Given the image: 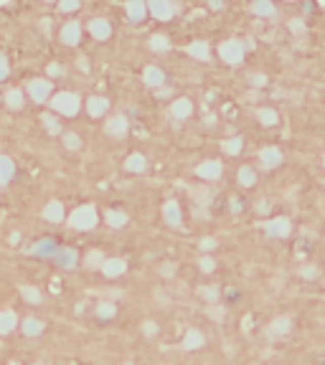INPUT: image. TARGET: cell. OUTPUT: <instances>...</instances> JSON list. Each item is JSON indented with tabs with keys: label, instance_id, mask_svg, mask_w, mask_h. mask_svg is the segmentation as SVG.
Masks as SVG:
<instances>
[{
	"label": "cell",
	"instance_id": "51",
	"mask_svg": "<svg viewBox=\"0 0 325 365\" xmlns=\"http://www.w3.org/2000/svg\"><path fill=\"white\" fill-rule=\"evenodd\" d=\"M302 274H305V277H315V274H317V271H315V269H312V266H305V269H302Z\"/></svg>",
	"mask_w": 325,
	"mask_h": 365
},
{
	"label": "cell",
	"instance_id": "11",
	"mask_svg": "<svg viewBox=\"0 0 325 365\" xmlns=\"http://www.w3.org/2000/svg\"><path fill=\"white\" fill-rule=\"evenodd\" d=\"M31 254H36V256H54V254H59V244L54 239H44V241H38L31 249Z\"/></svg>",
	"mask_w": 325,
	"mask_h": 365
},
{
	"label": "cell",
	"instance_id": "23",
	"mask_svg": "<svg viewBox=\"0 0 325 365\" xmlns=\"http://www.w3.org/2000/svg\"><path fill=\"white\" fill-rule=\"evenodd\" d=\"M201 345H204V335H201L198 330H188L186 337H183V347H186V350H196V347H201Z\"/></svg>",
	"mask_w": 325,
	"mask_h": 365
},
{
	"label": "cell",
	"instance_id": "17",
	"mask_svg": "<svg viewBox=\"0 0 325 365\" xmlns=\"http://www.w3.org/2000/svg\"><path fill=\"white\" fill-rule=\"evenodd\" d=\"M173 117H178V119H186V117H191V112H193V104H191V99H178V102H173Z\"/></svg>",
	"mask_w": 325,
	"mask_h": 365
},
{
	"label": "cell",
	"instance_id": "52",
	"mask_svg": "<svg viewBox=\"0 0 325 365\" xmlns=\"http://www.w3.org/2000/svg\"><path fill=\"white\" fill-rule=\"evenodd\" d=\"M157 97H160V99H162V97H171V89H160V92H157Z\"/></svg>",
	"mask_w": 325,
	"mask_h": 365
},
{
	"label": "cell",
	"instance_id": "55",
	"mask_svg": "<svg viewBox=\"0 0 325 365\" xmlns=\"http://www.w3.org/2000/svg\"><path fill=\"white\" fill-rule=\"evenodd\" d=\"M38 365H41V362H38Z\"/></svg>",
	"mask_w": 325,
	"mask_h": 365
},
{
	"label": "cell",
	"instance_id": "16",
	"mask_svg": "<svg viewBox=\"0 0 325 365\" xmlns=\"http://www.w3.org/2000/svg\"><path fill=\"white\" fill-rule=\"evenodd\" d=\"M267 234L269 236H287L290 234V221L287 218H274L267 223Z\"/></svg>",
	"mask_w": 325,
	"mask_h": 365
},
{
	"label": "cell",
	"instance_id": "38",
	"mask_svg": "<svg viewBox=\"0 0 325 365\" xmlns=\"http://www.w3.org/2000/svg\"><path fill=\"white\" fill-rule=\"evenodd\" d=\"M41 122H44V124H46V129H49V132H51V134H56V132H59V129H61V127H59V122H56V117H54V114H44V117H41Z\"/></svg>",
	"mask_w": 325,
	"mask_h": 365
},
{
	"label": "cell",
	"instance_id": "22",
	"mask_svg": "<svg viewBox=\"0 0 325 365\" xmlns=\"http://www.w3.org/2000/svg\"><path fill=\"white\" fill-rule=\"evenodd\" d=\"M56 259H59V264H61L64 269H74V266H76V251H74V249H59Z\"/></svg>",
	"mask_w": 325,
	"mask_h": 365
},
{
	"label": "cell",
	"instance_id": "26",
	"mask_svg": "<svg viewBox=\"0 0 325 365\" xmlns=\"http://www.w3.org/2000/svg\"><path fill=\"white\" fill-rule=\"evenodd\" d=\"M104 221H107V223H109L112 229H122V226L127 223V216H125L122 211H107Z\"/></svg>",
	"mask_w": 325,
	"mask_h": 365
},
{
	"label": "cell",
	"instance_id": "54",
	"mask_svg": "<svg viewBox=\"0 0 325 365\" xmlns=\"http://www.w3.org/2000/svg\"><path fill=\"white\" fill-rule=\"evenodd\" d=\"M21 241V234H11V244H18Z\"/></svg>",
	"mask_w": 325,
	"mask_h": 365
},
{
	"label": "cell",
	"instance_id": "9",
	"mask_svg": "<svg viewBox=\"0 0 325 365\" xmlns=\"http://www.w3.org/2000/svg\"><path fill=\"white\" fill-rule=\"evenodd\" d=\"M162 218H166V223H171V226H181V208H178L176 201H168L162 206Z\"/></svg>",
	"mask_w": 325,
	"mask_h": 365
},
{
	"label": "cell",
	"instance_id": "1",
	"mask_svg": "<svg viewBox=\"0 0 325 365\" xmlns=\"http://www.w3.org/2000/svg\"><path fill=\"white\" fill-rule=\"evenodd\" d=\"M69 223L76 229V231H89L97 226V211L94 206H79L71 216H69Z\"/></svg>",
	"mask_w": 325,
	"mask_h": 365
},
{
	"label": "cell",
	"instance_id": "44",
	"mask_svg": "<svg viewBox=\"0 0 325 365\" xmlns=\"http://www.w3.org/2000/svg\"><path fill=\"white\" fill-rule=\"evenodd\" d=\"M8 71H11V66H8V59L0 54V79H6L8 76Z\"/></svg>",
	"mask_w": 325,
	"mask_h": 365
},
{
	"label": "cell",
	"instance_id": "12",
	"mask_svg": "<svg viewBox=\"0 0 325 365\" xmlns=\"http://www.w3.org/2000/svg\"><path fill=\"white\" fill-rule=\"evenodd\" d=\"M125 11H127V18H130L132 23H140V21L145 18V13H147V8H145L142 0H132V3L125 6Z\"/></svg>",
	"mask_w": 325,
	"mask_h": 365
},
{
	"label": "cell",
	"instance_id": "10",
	"mask_svg": "<svg viewBox=\"0 0 325 365\" xmlns=\"http://www.w3.org/2000/svg\"><path fill=\"white\" fill-rule=\"evenodd\" d=\"M259 160H262L264 167H277V165L282 162V152H279L277 147H264V150L259 152Z\"/></svg>",
	"mask_w": 325,
	"mask_h": 365
},
{
	"label": "cell",
	"instance_id": "39",
	"mask_svg": "<svg viewBox=\"0 0 325 365\" xmlns=\"http://www.w3.org/2000/svg\"><path fill=\"white\" fill-rule=\"evenodd\" d=\"M201 297L209 299V302H216L219 299V289L216 287H201Z\"/></svg>",
	"mask_w": 325,
	"mask_h": 365
},
{
	"label": "cell",
	"instance_id": "4",
	"mask_svg": "<svg viewBox=\"0 0 325 365\" xmlns=\"http://www.w3.org/2000/svg\"><path fill=\"white\" fill-rule=\"evenodd\" d=\"M28 92H31L33 102H46V99L51 97V81H46V79H33V81L28 84Z\"/></svg>",
	"mask_w": 325,
	"mask_h": 365
},
{
	"label": "cell",
	"instance_id": "29",
	"mask_svg": "<svg viewBox=\"0 0 325 365\" xmlns=\"http://www.w3.org/2000/svg\"><path fill=\"white\" fill-rule=\"evenodd\" d=\"M269 330H272V335H285V332H290V317H277Z\"/></svg>",
	"mask_w": 325,
	"mask_h": 365
},
{
	"label": "cell",
	"instance_id": "28",
	"mask_svg": "<svg viewBox=\"0 0 325 365\" xmlns=\"http://www.w3.org/2000/svg\"><path fill=\"white\" fill-rule=\"evenodd\" d=\"M41 330H44V325H41L36 317H28V320L23 322V332L31 335V337H33V335H41Z\"/></svg>",
	"mask_w": 325,
	"mask_h": 365
},
{
	"label": "cell",
	"instance_id": "24",
	"mask_svg": "<svg viewBox=\"0 0 325 365\" xmlns=\"http://www.w3.org/2000/svg\"><path fill=\"white\" fill-rule=\"evenodd\" d=\"M16 325H18V320L13 312H0V335H8Z\"/></svg>",
	"mask_w": 325,
	"mask_h": 365
},
{
	"label": "cell",
	"instance_id": "3",
	"mask_svg": "<svg viewBox=\"0 0 325 365\" xmlns=\"http://www.w3.org/2000/svg\"><path fill=\"white\" fill-rule=\"evenodd\" d=\"M219 54H221V59L226 61V64H231V66H236V64H241V59H244V46H241V41H224L221 43V49H219Z\"/></svg>",
	"mask_w": 325,
	"mask_h": 365
},
{
	"label": "cell",
	"instance_id": "42",
	"mask_svg": "<svg viewBox=\"0 0 325 365\" xmlns=\"http://www.w3.org/2000/svg\"><path fill=\"white\" fill-rule=\"evenodd\" d=\"M204 251H211V249H216V239H211V236H206V239H201V244H198Z\"/></svg>",
	"mask_w": 325,
	"mask_h": 365
},
{
	"label": "cell",
	"instance_id": "8",
	"mask_svg": "<svg viewBox=\"0 0 325 365\" xmlns=\"http://www.w3.org/2000/svg\"><path fill=\"white\" fill-rule=\"evenodd\" d=\"M89 31H92V36H94L97 41H107V38L112 36L109 23H107V21H102V18H94V21L89 23Z\"/></svg>",
	"mask_w": 325,
	"mask_h": 365
},
{
	"label": "cell",
	"instance_id": "36",
	"mask_svg": "<svg viewBox=\"0 0 325 365\" xmlns=\"http://www.w3.org/2000/svg\"><path fill=\"white\" fill-rule=\"evenodd\" d=\"M239 182L241 186H254V170L252 167H241L239 170Z\"/></svg>",
	"mask_w": 325,
	"mask_h": 365
},
{
	"label": "cell",
	"instance_id": "31",
	"mask_svg": "<svg viewBox=\"0 0 325 365\" xmlns=\"http://www.w3.org/2000/svg\"><path fill=\"white\" fill-rule=\"evenodd\" d=\"M84 264H87L89 269H99V266L104 264V256H102V251H89V254H87V259H84Z\"/></svg>",
	"mask_w": 325,
	"mask_h": 365
},
{
	"label": "cell",
	"instance_id": "33",
	"mask_svg": "<svg viewBox=\"0 0 325 365\" xmlns=\"http://www.w3.org/2000/svg\"><path fill=\"white\" fill-rule=\"evenodd\" d=\"M114 312H117V307H114L112 302H99V307H97V314H99L102 320H109V317H114Z\"/></svg>",
	"mask_w": 325,
	"mask_h": 365
},
{
	"label": "cell",
	"instance_id": "7",
	"mask_svg": "<svg viewBox=\"0 0 325 365\" xmlns=\"http://www.w3.org/2000/svg\"><path fill=\"white\" fill-rule=\"evenodd\" d=\"M61 41L66 43V46H74V43H79L82 41V26L79 23H66L64 28H61Z\"/></svg>",
	"mask_w": 325,
	"mask_h": 365
},
{
	"label": "cell",
	"instance_id": "53",
	"mask_svg": "<svg viewBox=\"0 0 325 365\" xmlns=\"http://www.w3.org/2000/svg\"><path fill=\"white\" fill-rule=\"evenodd\" d=\"M267 211H269V206H267V203L262 201V203H259V213H267Z\"/></svg>",
	"mask_w": 325,
	"mask_h": 365
},
{
	"label": "cell",
	"instance_id": "19",
	"mask_svg": "<svg viewBox=\"0 0 325 365\" xmlns=\"http://www.w3.org/2000/svg\"><path fill=\"white\" fill-rule=\"evenodd\" d=\"M162 81H166V74H162L157 66H147L145 69V84L147 86H162Z\"/></svg>",
	"mask_w": 325,
	"mask_h": 365
},
{
	"label": "cell",
	"instance_id": "2",
	"mask_svg": "<svg viewBox=\"0 0 325 365\" xmlns=\"http://www.w3.org/2000/svg\"><path fill=\"white\" fill-rule=\"evenodd\" d=\"M51 104H54V109H56V112H61L64 117H74V114L79 112V107H82L79 97H76V94H71V92H61V94H56Z\"/></svg>",
	"mask_w": 325,
	"mask_h": 365
},
{
	"label": "cell",
	"instance_id": "34",
	"mask_svg": "<svg viewBox=\"0 0 325 365\" xmlns=\"http://www.w3.org/2000/svg\"><path fill=\"white\" fill-rule=\"evenodd\" d=\"M254 13L257 16H274V6L267 3V0H259V3H254Z\"/></svg>",
	"mask_w": 325,
	"mask_h": 365
},
{
	"label": "cell",
	"instance_id": "21",
	"mask_svg": "<svg viewBox=\"0 0 325 365\" xmlns=\"http://www.w3.org/2000/svg\"><path fill=\"white\" fill-rule=\"evenodd\" d=\"M107 132L114 134V137H122V134L127 132V119H125V117H112V119L107 122Z\"/></svg>",
	"mask_w": 325,
	"mask_h": 365
},
{
	"label": "cell",
	"instance_id": "43",
	"mask_svg": "<svg viewBox=\"0 0 325 365\" xmlns=\"http://www.w3.org/2000/svg\"><path fill=\"white\" fill-rule=\"evenodd\" d=\"M198 264H201V269H204V271H214V269H216V261H214V259H209V256H204Z\"/></svg>",
	"mask_w": 325,
	"mask_h": 365
},
{
	"label": "cell",
	"instance_id": "45",
	"mask_svg": "<svg viewBox=\"0 0 325 365\" xmlns=\"http://www.w3.org/2000/svg\"><path fill=\"white\" fill-rule=\"evenodd\" d=\"M302 28H305L302 21H292V23H290V31H292V33H302Z\"/></svg>",
	"mask_w": 325,
	"mask_h": 365
},
{
	"label": "cell",
	"instance_id": "18",
	"mask_svg": "<svg viewBox=\"0 0 325 365\" xmlns=\"http://www.w3.org/2000/svg\"><path fill=\"white\" fill-rule=\"evenodd\" d=\"M13 172H16L13 160L6 157V155H0V186H3V182H8V180L13 177Z\"/></svg>",
	"mask_w": 325,
	"mask_h": 365
},
{
	"label": "cell",
	"instance_id": "46",
	"mask_svg": "<svg viewBox=\"0 0 325 365\" xmlns=\"http://www.w3.org/2000/svg\"><path fill=\"white\" fill-rule=\"evenodd\" d=\"M252 84H254V86H264V84H267V76L257 74V76H252Z\"/></svg>",
	"mask_w": 325,
	"mask_h": 365
},
{
	"label": "cell",
	"instance_id": "50",
	"mask_svg": "<svg viewBox=\"0 0 325 365\" xmlns=\"http://www.w3.org/2000/svg\"><path fill=\"white\" fill-rule=\"evenodd\" d=\"M76 66H79L82 71H89V64H87V59H84V56H79V59H76Z\"/></svg>",
	"mask_w": 325,
	"mask_h": 365
},
{
	"label": "cell",
	"instance_id": "32",
	"mask_svg": "<svg viewBox=\"0 0 325 365\" xmlns=\"http://www.w3.org/2000/svg\"><path fill=\"white\" fill-rule=\"evenodd\" d=\"M21 294L26 297V302H31V304H41V292H38L36 287H23Z\"/></svg>",
	"mask_w": 325,
	"mask_h": 365
},
{
	"label": "cell",
	"instance_id": "41",
	"mask_svg": "<svg viewBox=\"0 0 325 365\" xmlns=\"http://www.w3.org/2000/svg\"><path fill=\"white\" fill-rule=\"evenodd\" d=\"M64 142H66V147H69V150H76V147L82 145V142H79V134H66V137H64Z\"/></svg>",
	"mask_w": 325,
	"mask_h": 365
},
{
	"label": "cell",
	"instance_id": "6",
	"mask_svg": "<svg viewBox=\"0 0 325 365\" xmlns=\"http://www.w3.org/2000/svg\"><path fill=\"white\" fill-rule=\"evenodd\" d=\"M196 175L204 177V180H216V177L221 175V162H216V160H206V162H201V165L196 167Z\"/></svg>",
	"mask_w": 325,
	"mask_h": 365
},
{
	"label": "cell",
	"instance_id": "5",
	"mask_svg": "<svg viewBox=\"0 0 325 365\" xmlns=\"http://www.w3.org/2000/svg\"><path fill=\"white\" fill-rule=\"evenodd\" d=\"M150 11H152V16H155L157 21H171L173 13H176V6L168 3V0H152Z\"/></svg>",
	"mask_w": 325,
	"mask_h": 365
},
{
	"label": "cell",
	"instance_id": "37",
	"mask_svg": "<svg viewBox=\"0 0 325 365\" xmlns=\"http://www.w3.org/2000/svg\"><path fill=\"white\" fill-rule=\"evenodd\" d=\"M224 150H226L229 155H239V152H241V140H239V137L226 140V142H224Z\"/></svg>",
	"mask_w": 325,
	"mask_h": 365
},
{
	"label": "cell",
	"instance_id": "13",
	"mask_svg": "<svg viewBox=\"0 0 325 365\" xmlns=\"http://www.w3.org/2000/svg\"><path fill=\"white\" fill-rule=\"evenodd\" d=\"M44 218H46V221H54V223H61V218H64V203L51 201V203L44 208Z\"/></svg>",
	"mask_w": 325,
	"mask_h": 365
},
{
	"label": "cell",
	"instance_id": "48",
	"mask_svg": "<svg viewBox=\"0 0 325 365\" xmlns=\"http://www.w3.org/2000/svg\"><path fill=\"white\" fill-rule=\"evenodd\" d=\"M176 274V264H166L162 266V277H173Z\"/></svg>",
	"mask_w": 325,
	"mask_h": 365
},
{
	"label": "cell",
	"instance_id": "30",
	"mask_svg": "<svg viewBox=\"0 0 325 365\" xmlns=\"http://www.w3.org/2000/svg\"><path fill=\"white\" fill-rule=\"evenodd\" d=\"M168 46H171V41H168L166 36H160V33H155V36L150 38V49H152V51H168Z\"/></svg>",
	"mask_w": 325,
	"mask_h": 365
},
{
	"label": "cell",
	"instance_id": "15",
	"mask_svg": "<svg viewBox=\"0 0 325 365\" xmlns=\"http://www.w3.org/2000/svg\"><path fill=\"white\" fill-rule=\"evenodd\" d=\"M87 109H89L92 117H102V114L109 109V102H107L104 97H92V99L87 102Z\"/></svg>",
	"mask_w": 325,
	"mask_h": 365
},
{
	"label": "cell",
	"instance_id": "20",
	"mask_svg": "<svg viewBox=\"0 0 325 365\" xmlns=\"http://www.w3.org/2000/svg\"><path fill=\"white\" fill-rule=\"evenodd\" d=\"M188 54H191L193 59H198V61H209V56H211V51H209V46H206L204 41H193V43L188 46Z\"/></svg>",
	"mask_w": 325,
	"mask_h": 365
},
{
	"label": "cell",
	"instance_id": "49",
	"mask_svg": "<svg viewBox=\"0 0 325 365\" xmlns=\"http://www.w3.org/2000/svg\"><path fill=\"white\" fill-rule=\"evenodd\" d=\"M49 74H51V76H59V74H64V69H61L59 64H51V66H49Z\"/></svg>",
	"mask_w": 325,
	"mask_h": 365
},
{
	"label": "cell",
	"instance_id": "35",
	"mask_svg": "<svg viewBox=\"0 0 325 365\" xmlns=\"http://www.w3.org/2000/svg\"><path fill=\"white\" fill-rule=\"evenodd\" d=\"M259 122L262 124H277V112L274 109H259Z\"/></svg>",
	"mask_w": 325,
	"mask_h": 365
},
{
	"label": "cell",
	"instance_id": "27",
	"mask_svg": "<svg viewBox=\"0 0 325 365\" xmlns=\"http://www.w3.org/2000/svg\"><path fill=\"white\" fill-rule=\"evenodd\" d=\"M6 102H8L11 109H21V107H23V92H21V89H11V92L6 94Z\"/></svg>",
	"mask_w": 325,
	"mask_h": 365
},
{
	"label": "cell",
	"instance_id": "47",
	"mask_svg": "<svg viewBox=\"0 0 325 365\" xmlns=\"http://www.w3.org/2000/svg\"><path fill=\"white\" fill-rule=\"evenodd\" d=\"M142 330H145V335H155V332H157V325H155V322H145Z\"/></svg>",
	"mask_w": 325,
	"mask_h": 365
},
{
	"label": "cell",
	"instance_id": "25",
	"mask_svg": "<svg viewBox=\"0 0 325 365\" xmlns=\"http://www.w3.org/2000/svg\"><path fill=\"white\" fill-rule=\"evenodd\" d=\"M125 165H127V170H130V172H142V170H145V165H147V160H145L142 155H137V152H135V155H130V157H127V162H125Z\"/></svg>",
	"mask_w": 325,
	"mask_h": 365
},
{
	"label": "cell",
	"instance_id": "14",
	"mask_svg": "<svg viewBox=\"0 0 325 365\" xmlns=\"http://www.w3.org/2000/svg\"><path fill=\"white\" fill-rule=\"evenodd\" d=\"M125 269H127V264L122 261V259H107L104 264H102V271L107 274V277H119V274H125Z\"/></svg>",
	"mask_w": 325,
	"mask_h": 365
},
{
	"label": "cell",
	"instance_id": "40",
	"mask_svg": "<svg viewBox=\"0 0 325 365\" xmlns=\"http://www.w3.org/2000/svg\"><path fill=\"white\" fill-rule=\"evenodd\" d=\"M59 8H61L64 13H71V11L79 8V3H76V0H64V3H59Z\"/></svg>",
	"mask_w": 325,
	"mask_h": 365
}]
</instances>
